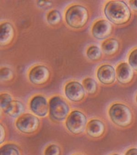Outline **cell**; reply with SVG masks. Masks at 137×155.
<instances>
[{"mask_svg":"<svg viewBox=\"0 0 137 155\" xmlns=\"http://www.w3.org/2000/svg\"><path fill=\"white\" fill-rule=\"evenodd\" d=\"M104 12L109 21L116 25L129 22L131 14L128 5L122 1H111L106 4Z\"/></svg>","mask_w":137,"mask_h":155,"instance_id":"6da1fadb","label":"cell"},{"mask_svg":"<svg viewBox=\"0 0 137 155\" xmlns=\"http://www.w3.org/2000/svg\"><path fill=\"white\" fill-rule=\"evenodd\" d=\"M89 15L86 8L81 5H74L67 9L65 20L68 25L75 29L84 27L89 20Z\"/></svg>","mask_w":137,"mask_h":155,"instance_id":"7a4b0ae2","label":"cell"},{"mask_svg":"<svg viewBox=\"0 0 137 155\" xmlns=\"http://www.w3.org/2000/svg\"><path fill=\"white\" fill-rule=\"evenodd\" d=\"M109 114L111 121L121 127H128L132 122V115L131 111L124 104H113L109 110Z\"/></svg>","mask_w":137,"mask_h":155,"instance_id":"3957f363","label":"cell"},{"mask_svg":"<svg viewBox=\"0 0 137 155\" xmlns=\"http://www.w3.org/2000/svg\"><path fill=\"white\" fill-rule=\"evenodd\" d=\"M49 104L50 116L54 121H64L68 116L70 107L61 97H53L50 100Z\"/></svg>","mask_w":137,"mask_h":155,"instance_id":"277c9868","label":"cell"},{"mask_svg":"<svg viewBox=\"0 0 137 155\" xmlns=\"http://www.w3.org/2000/svg\"><path fill=\"white\" fill-rule=\"evenodd\" d=\"M87 124L86 116L81 111H73L67 116L66 126L71 133L78 135L84 132Z\"/></svg>","mask_w":137,"mask_h":155,"instance_id":"5b68a950","label":"cell"},{"mask_svg":"<svg viewBox=\"0 0 137 155\" xmlns=\"http://www.w3.org/2000/svg\"><path fill=\"white\" fill-rule=\"evenodd\" d=\"M16 125L20 132L32 134L36 132L40 126L39 119L31 114H25L18 119Z\"/></svg>","mask_w":137,"mask_h":155,"instance_id":"8992f818","label":"cell"},{"mask_svg":"<svg viewBox=\"0 0 137 155\" xmlns=\"http://www.w3.org/2000/svg\"><path fill=\"white\" fill-rule=\"evenodd\" d=\"M50 71L45 66L38 65L32 69L29 73V79L35 85H43L48 81Z\"/></svg>","mask_w":137,"mask_h":155,"instance_id":"52a82bcc","label":"cell"},{"mask_svg":"<svg viewBox=\"0 0 137 155\" xmlns=\"http://www.w3.org/2000/svg\"><path fill=\"white\" fill-rule=\"evenodd\" d=\"M65 93L67 99L73 102H79L84 99L85 95L84 87L77 81H71L66 85Z\"/></svg>","mask_w":137,"mask_h":155,"instance_id":"ba28073f","label":"cell"},{"mask_svg":"<svg viewBox=\"0 0 137 155\" xmlns=\"http://www.w3.org/2000/svg\"><path fill=\"white\" fill-rule=\"evenodd\" d=\"M30 108L36 116L45 117L48 114L49 104L46 98L38 95L34 97L30 102Z\"/></svg>","mask_w":137,"mask_h":155,"instance_id":"9c48e42d","label":"cell"},{"mask_svg":"<svg viewBox=\"0 0 137 155\" xmlns=\"http://www.w3.org/2000/svg\"><path fill=\"white\" fill-rule=\"evenodd\" d=\"M112 26L107 21L100 20L94 24L92 28V34L93 36L99 40L107 38L111 34Z\"/></svg>","mask_w":137,"mask_h":155,"instance_id":"30bf717a","label":"cell"},{"mask_svg":"<svg viewBox=\"0 0 137 155\" xmlns=\"http://www.w3.org/2000/svg\"><path fill=\"white\" fill-rule=\"evenodd\" d=\"M97 77L101 83L104 85H111L115 80V70L110 65L101 66L97 72Z\"/></svg>","mask_w":137,"mask_h":155,"instance_id":"8fae6325","label":"cell"},{"mask_svg":"<svg viewBox=\"0 0 137 155\" xmlns=\"http://www.w3.org/2000/svg\"><path fill=\"white\" fill-rule=\"evenodd\" d=\"M117 79L122 84H127L132 80L134 73L132 67L127 63L120 64L116 69Z\"/></svg>","mask_w":137,"mask_h":155,"instance_id":"7c38bea8","label":"cell"},{"mask_svg":"<svg viewBox=\"0 0 137 155\" xmlns=\"http://www.w3.org/2000/svg\"><path fill=\"white\" fill-rule=\"evenodd\" d=\"M14 27L11 24L5 22L0 26V44L5 46L12 41L14 37Z\"/></svg>","mask_w":137,"mask_h":155,"instance_id":"4fadbf2b","label":"cell"},{"mask_svg":"<svg viewBox=\"0 0 137 155\" xmlns=\"http://www.w3.org/2000/svg\"><path fill=\"white\" fill-rule=\"evenodd\" d=\"M105 131L104 124L99 120H92L87 125V133L93 138H99Z\"/></svg>","mask_w":137,"mask_h":155,"instance_id":"5bb4252c","label":"cell"},{"mask_svg":"<svg viewBox=\"0 0 137 155\" xmlns=\"http://www.w3.org/2000/svg\"><path fill=\"white\" fill-rule=\"evenodd\" d=\"M5 113L12 117L20 116L24 111V106L21 102L13 100L7 108L5 110Z\"/></svg>","mask_w":137,"mask_h":155,"instance_id":"9a60e30c","label":"cell"},{"mask_svg":"<svg viewBox=\"0 0 137 155\" xmlns=\"http://www.w3.org/2000/svg\"><path fill=\"white\" fill-rule=\"evenodd\" d=\"M101 48L104 53L107 55L111 56L118 51L119 43L116 39H107L102 44Z\"/></svg>","mask_w":137,"mask_h":155,"instance_id":"2e32d148","label":"cell"},{"mask_svg":"<svg viewBox=\"0 0 137 155\" xmlns=\"http://www.w3.org/2000/svg\"><path fill=\"white\" fill-rule=\"evenodd\" d=\"M85 90L89 94H94L98 89V85L96 81L91 78L85 79L83 82Z\"/></svg>","mask_w":137,"mask_h":155,"instance_id":"e0dca14e","label":"cell"},{"mask_svg":"<svg viewBox=\"0 0 137 155\" xmlns=\"http://www.w3.org/2000/svg\"><path fill=\"white\" fill-rule=\"evenodd\" d=\"M0 155H20L19 150L17 145L8 144L1 148Z\"/></svg>","mask_w":137,"mask_h":155,"instance_id":"ac0fdd59","label":"cell"},{"mask_svg":"<svg viewBox=\"0 0 137 155\" xmlns=\"http://www.w3.org/2000/svg\"><path fill=\"white\" fill-rule=\"evenodd\" d=\"M62 19L60 12L56 10H53L48 13L47 17V22L51 25H55L58 24Z\"/></svg>","mask_w":137,"mask_h":155,"instance_id":"d6986e66","label":"cell"},{"mask_svg":"<svg viewBox=\"0 0 137 155\" xmlns=\"http://www.w3.org/2000/svg\"><path fill=\"white\" fill-rule=\"evenodd\" d=\"M87 56L92 61H96L100 59L102 56L100 48L95 46L89 47L87 51Z\"/></svg>","mask_w":137,"mask_h":155,"instance_id":"ffe728a7","label":"cell"},{"mask_svg":"<svg viewBox=\"0 0 137 155\" xmlns=\"http://www.w3.org/2000/svg\"><path fill=\"white\" fill-rule=\"evenodd\" d=\"M11 96L7 93H3L1 95L0 99V104L1 108L5 111L11 102L12 101Z\"/></svg>","mask_w":137,"mask_h":155,"instance_id":"44dd1931","label":"cell"},{"mask_svg":"<svg viewBox=\"0 0 137 155\" xmlns=\"http://www.w3.org/2000/svg\"><path fill=\"white\" fill-rule=\"evenodd\" d=\"M14 76L12 71L8 68H3L0 70V78L1 80L5 81H9L12 79Z\"/></svg>","mask_w":137,"mask_h":155,"instance_id":"7402d4cb","label":"cell"},{"mask_svg":"<svg viewBox=\"0 0 137 155\" xmlns=\"http://www.w3.org/2000/svg\"><path fill=\"white\" fill-rule=\"evenodd\" d=\"M61 149L56 145H49L46 149L45 152V155H60Z\"/></svg>","mask_w":137,"mask_h":155,"instance_id":"603a6c76","label":"cell"},{"mask_svg":"<svg viewBox=\"0 0 137 155\" xmlns=\"http://www.w3.org/2000/svg\"><path fill=\"white\" fill-rule=\"evenodd\" d=\"M129 62L130 65L137 71V49L133 51L130 54Z\"/></svg>","mask_w":137,"mask_h":155,"instance_id":"cb8c5ba5","label":"cell"},{"mask_svg":"<svg viewBox=\"0 0 137 155\" xmlns=\"http://www.w3.org/2000/svg\"><path fill=\"white\" fill-rule=\"evenodd\" d=\"M37 5L39 7L43 8V9H47L52 6V2L51 1H37Z\"/></svg>","mask_w":137,"mask_h":155,"instance_id":"d4e9b609","label":"cell"},{"mask_svg":"<svg viewBox=\"0 0 137 155\" xmlns=\"http://www.w3.org/2000/svg\"><path fill=\"white\" fill-rule=\"evenodd\" d=\"M0 133H1V137H0V143L2 144L5 141V129L2 124L0 125Z\"/></svg>","mask_w":137,"mask_h":155,"instance_id":"484cf974","label":"cell"},{"mask_svg":"<svg viewBox=\"0 0 137 155\" xmlns=\"http://www.w3.org/2000/svg\"><path fill=\"white\" fill-rule=\"evenodd\" d=\"M131 8L137 12V0H132L129 1Z\"/></svg>","mask_w":137,"mask_h":155,"instance_id":"4316f807","label":"cell"},{"mask_svg":"<svg viewBox=\"0 0 137 155\" xmlns=\"http://www.w3.org/2000/svg\"><path fill=\"white\" fill-rule=\"evenodd\" d=\"M125 155H137V149L136 148L131 149L126 153Z\"/></svg>","mask_w":137,"mask_h":155,"instance_id":"83f0119b","label":"cell"},{"mask_svg":"<svg viewBox=\"0 0 137 155\" xmlns=\"http://www.w3.org/2000/svg\"><path fill=\"white\" fill-rule=\"evenodd\" d=\"M118 155V154H114V155Z\"/></svg>","mask_w":137,"mask_h":155,"instance_id":"f1b7e54d","label":"cell"},{"mask_svg":"<svg viewBox=\"0 0 137 155\" xmlns=\"http://www.w3.org/2000/svg\"><path fill=\"white\" fill-rule=\"evenodd\" d=\"M136 101H137V98H136Z\"/></svg>","mask_w":137,"mask_h":155,"instance_id":"f546056e","label":"cell"},{"mask_svg":"<svg viewBox=\"0 0 137 155\" xmlns=\"http://www.w3.org/2000/svg\"></svg>","mask_w":137,"mask_h":155,"instance_id":"4dcf8cb0","label":"cell"}]
</instances>
